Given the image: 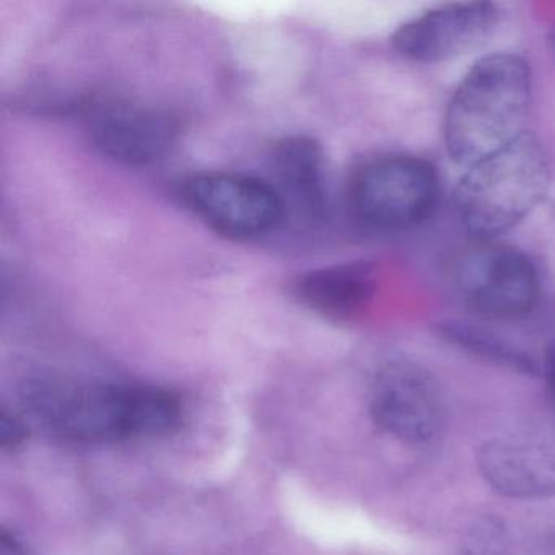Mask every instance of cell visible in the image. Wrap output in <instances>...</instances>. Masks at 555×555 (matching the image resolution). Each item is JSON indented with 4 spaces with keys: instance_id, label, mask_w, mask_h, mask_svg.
<instances>
[{
    "instance_id": "obj_1",
    "label": "cell",
    "mask_w": 555,
    "mask_h": 555,
    "mask_svg": "<svg viewBox=\"0 0 555 555\" xmlns=\"http://www.w3.org/2000/svg\"><path fill=\"white\" fill-rule=\"evenodd\" d=\"M21 399L41 427L77 443L164 437L183 421L180 399L155 386L38 376L22 386Z\"/></svg>"
},
{
    "instance_id": "obj_2",
    "label": "cell",
    "mask_w": 555,
    "mask_h": 555,
    "mask_svg": "<svg viewBox=\"0 0 555 555\" xmlns=\"http://www.w3.org/2000/svg\"><path fill=\"white\" fill-rule=\"evenodd\" d=\"M531 69L522 57L493 53L477 61L451 96L444 145L454 164L470 167L522 134Z\"/></svg>"
},
{
    "instance_id": "obj_3",
    "label": "cell",
    "mask_w": 555,
    "mask_h": 555,
    "mask_svg": "<svg viewBox=\"0 0 555 555\" xmlns=\"http://www.w3.org/2000/svg\"><path fill=\"white\" fill-rule=\"evenodd\" d=\"M551 162L535 135L522 132L489 157L467 167L454 193L464 229L492 240L526 219L547 196Z\"/></svg>"
},
{
    "instance_id": "obj_4",
    "label": "cell",
    "mask_w": 555,
    "mask_h": 555,
    "mask_svg": "<svg viewBox=\"0 0 555 555\" xmlns=\"http://www.w3.org/2000/svg\"><path fill=\"white\" fill-rule=\"evenodd\" d=\"M437 171L412 155H385L363 164L349 190L350 209L362 225L376 232H408L437 209Z\"/></svg>"
},
{
    "instance_id": "obj_5",
    "label": "cell",
    "mask_w": 555,
    "mask_h": 555,
    "mask_svg": "<svg viewBox=\"0 0 555 555\" xmlns=\"http://www.w3.org/2000/svg\"><path fill=\"white\" fill-rule=\"evenodd\" d=\"M181 196L197 219L232 240L269 235L287 216L274 184L249 175H194L184 181Z\"/></svg>"
},
{
    "instance_id": "obj_6",
    "label": "cell",
    "mask_w": 555,
    "mask_h": 555,
    "mask_svg": "<svg viewBox=\"0 0 555 555\" xmlns=\"http://www.w3.org/2000/svg\"><path fill=\"white\" fill-rule=\"evenodd\" d=\"M456 285L464 304L487 320H515L538 304L539 278L525 253L482 245L457 262Z\"/></svg>"
},
{
    "instance_id": "obj_7",
    "label": "cell",
    "mask_w": 555,
    "mask_h": 555,
    "mask_svg": "<svg viewBox=\"0 0 555 555\" xmlns=\"http://www.w3.org/2000/svg\"><path fill=\"white\" fill-rule=\"evenodd\" d=\"M86 128L92 144L112 160L145 167L164 158L177 144L178 119L155 106L129 100L89 105Z\"/></svg>"
},
{
    "instance_id": "obj_8",
    "label": "cell",
    "mask_w": 555,
    "mask_h": 555,
    "mask_svg": "<svg viewBox=\"0 0 555 555\" xmlns=\"http://www.w3.org/2000/svg\"><path fill=\"white\" fill-rule=\"evenodd\" d=\"M370 414L404 443H428L440 434L443 404L434 378L417 363L392 360L373 379Z\"/></svg>"
},
{
    "instance_id": "obj_9",
    "label": "cell",
    "mask_w": 555,
    "mask_h": 555,
    "mask_svg": "<svg viewBox=\"0 0 555 555\" xmlns=\"http://www.w3.org/2000/svg\"><path fill=\"white\" fill-rule=\"evenodd\" d=\"M496 22L499 9L490 2L441 5L401 25L392 47L414 63H441L479 47Z\"/></svg>"
},
{
    "instance_id": "obj_10",
    "label": "cell",
    "mask_w": 555,
    "mask_h": 555,
    "mask_svg": "<svg viewBox=\"0 0 555 555\" xmlns=\"http://www.w3.org/2000/svg\"><path fill=\"white\" fill-rule=\"evenodd\" d=\"M477 469L487 486L506 499L555 496V443L495 438L477 450Z\"/></svg>"
},
{
    "instance_id": "obj_11",
    "label": "cell",
    "mask_w": 555,
    "mask_h": 555,
    "mask_svg": "<svg viewBox=\"0 0 555 555\" xmlns=\"http://www.w3.org/2000/svg\"><path fill=\"white\" fill-rule=\"evenodd\" d=\"M272 168L285 210L310 225L324 222L330 210L321 145L308 135L281 139L272 149Z\"/></svg>"
},
{
    "instance_id": "obj_12",
    "label": "cell",
    "mask_w": 555,
    "mask_h": 555,
    "mask_svg": "<svg viewBox=\"0 0 555 555\" xmlns=\"http://www.w3.org/2000/svg\"><path fill=\"white\" fill-rule=\"evenodd\" d=\"M375 292V268L365 261L313 269L294 284L295 298L304 307L333 320H349L362 313L372 304Z\"/></svg>"
},
{
    "instance_id": "obj_13",
    "label": "cell",
    "mask_w": 555,
    "mask_h": 555,
    "mask_svg": "<svg viewBox=\"0 0 555 555\" xmlns=\"http://www.w3.org/2000/svg\"><path fill=\"white\" fill-rule=\"evenodd\" d=\"M438 333L448 343L454 344L460 349L480 357L487 362L495 363V365L513 370V372L525 373V375L535 372L534 360L528 353L522 352L521 349L513 346L503 337L496 336L492 331L482 330L474 324L448 321V323L438 324Z\"/></svg>"
},
{
    "instance_id": "obj_14",
    "label": "cell",
    "mask_w": 555,
    "mask_h": 555,
    "mask_svg": "<svg viewBox=\"0 0 555 555\" xmlns=\"http://www.w3.org/2000/svg\"><path fill=\"white\" fill-rule=\"evenodd\" d=\"M509 532L505 522L493 515H482L467 526L461 541V555H509Z\"/></svg>"
},
{
    "instance_id": "obj_15",
    "label": "cell",
    "mask_w": 555,
    "mask_h": 555,
    "mask_svg": "<svg viewBox=\"0 0 555 555\" xmlns=\"http://www.w3.org/2000/svg\"><path fill=\"white\" fill-rule=\"evenodd\" d=\"M27 428L17 415L2 409L0 414V447L5 451H15L24 444Z\"/></svg>"
},
{
    "instance_id": "obj_16",
    "label": "cell",
    "mask_w": 555,
    "mask_h": 555,
    "mask_svg": "<svg viewBox=\"0 0 555 555\" xmlns=\"http://www.w3.org/2000/svg\"><path fill=\"white\" fill-rule=\"evenodd\" d=\"M0 555H30L28 554L25 545L15 538L14 534H11L9 531H2V535H0Z\"/></svg>"
},
{
    "instance_id": "obj_17",
    "label": "cell",
    "mask_w": 555,
    "mask_h": 555,
    "mask_svg": "<svg viewBox=\"0 0 555 555\" xmlns=\"http://www.w3.org/2000/svg\"><path fill=\"white\" fill-rule=\"evenodd\" d=\"M542 369H544L548 388H551L552 392L555 395V340H551L547 347H545L544 365H542Z\"/></svg>"
},
{
    "instance_id": "obj_18",
    "label": "cell",
    "mask_w": 555,
    "mask_h": 555,
    "mask_svg": "<svg viewBox=\"0 0 555 555\" xmlns=\"http://www.w3.org/2000/svg\"><path fill=\"white\" fill-rule=\"evenodd\" d=\"M552 47H554V51H555V31H554V37H552Z\"/></svg>"
}]
</instances>
